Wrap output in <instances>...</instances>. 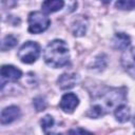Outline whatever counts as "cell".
<instances>
[{"mask_svg":"<svg viewBox=\"0 0 135 135\" xmlns=\"http://www.w3.org/2000/svg\"><path fill=\"white\" fill-rule=\"evenodd\" d=\"M33 105H34V108L36 109V111H38V112H40V111H43L45 108H46V101L44 100V98H42V97H36V98H34V100H33Z\"/></svg>","mask_w":135,"mask_h":135,"instance_id":"obj_17","label":"cell"},{"mask_svg":"<svg viewBox=\"0 0 135 135\" xmlns=\"http://www.w3.org/2000/svg\"><path fill=\"white\" fill-rule=\"evenodd\" d=\"M64 5V2L61 0H51V1H44L41 5L42 11L46 14H51L54 12H57L61 9Z\"/></svg>","mask_w":135,"mask_h":135,"instance_id":"obj_12","label":"cell"},{"mask_svg":"<svg viewBox=\"0 0 135 135\" xmlns=\"http://www.w3.org/2000/svg\"><path fill=\"white\" fill-rule=\"evenodd\" d=\"M21 76H22V72L14 65H3L1 68L2 84L5 80L6 81H16V80L20 79Z\"/></svg>","mask_w":135,"mask_h":135,"instance_id":"obj_8","label":"cell"},{"mask_svg":"<svg viewBox=\"0 0 135 135\" xmlns=\"http://www.w3.org/2000/svg\"><path fill=\"white\" fill-rule=\"evenodd\" d=\"M41 128L45 135H62L59 126L56 124L55 119L51 115H45L41 119Z\"/></svg>","mask_w":135,"mask_h":135,"instance_id":"obj_7","label":"cell"},{"mask_svg":"<svg viewBox=\"0 0 135 135\" xmlns=\"http://www.w3.org/2000/svg\"><path fill=\"white\" fill-rule=\"evenodd\" d=\"M121 64L123 69L135 78V47L126 51L121 57Z\"/></svg>","mask_w":135,"mask_h":135,"instance_id":"obj_6","label":"cell"},{"mask_svg":"<svg viewBox=\"0 0 135 135\" xmlns=\"http://www.w3.org/2000/svg\"><path fill=\"white\" fill-rule=\"evenodd\" d=\"M133 124H134V127H135V116H134V118H133Z\"/></svg>","mask_w":135,"mask_h":135,"instance_id":"obj_19","label":"cell"},{"mask_svg":"<svg viewBox=\"0 0 135 135\" xmlns=\"http://www.w3.org/2000/svg\"><path fill=\"white\" fill-rule=\"evenodd\" d=\"M86 20L83 19V18H78L74 21L73 23V34L74 36H77V37H80V36H83L86 32Z\"/></svg>","mask_w":135,"mask_h":135,"instance_id":"obj_14","label":"cell"},{"mask_svg":"<svg viewBox=\"0 0 135 135\" xmlns=\"http://www.w3.org/2000/svg\"><path fill=\"white\" fill-rule=\"evenodd\" d=\"M20 116V109L16 105H9L1 111V123L8 124Z\"/></svg>","mask_w":135,"mask_h":135,"instance_id":"obj_9","label":"cell"},{"mask_svg":"<svg viewBox=\"0 0 135 135\" xmlns=\"http://www.w3.org/2000/svg\"><path fill=\"white\" fill-rule=\"evenodd\" d=\"M124 98L126 93L120 89H110L109 91L103 92L96 97L86 115L92 118H98L100 116H103L114 105L121 104L120 101L124 100Z\"/></svg>","mask_w":135,"mask_h":135,"instance_id":"obj_1","label":"cell"},{"mask_svg":"<svg viewBox=\"0 0 135 135\" xmlns=\"http://www.w3.org/2000/svg\"><path fill=\"white\" fill-rule=\"evenodd\" d=\"M40 55V46L35 41H26L18 51V57L23 63L35 62Z\"/></svg>","mask_w":135,"mask_h":135,"instance_id":"obj_4","label":"cell"},{"mask_svg":"<svg viewBox=\"0 0 135 135\" xmlns=\"http://www.w3.org/2000/svg\"><path fill=\"white\" fill-rule=\"evenodd\" d=\"M18 40L15 36L13 35H6L3 39H2V42H1V50L4 52V51H7L12 47H14L16 44H17Z\"/></svg>","mask_w":135,"mask_h":135,"instance_id":"obj_15","label":"cell"},{"mask_svg":"<svg viewBox=\"0 0 135 135\" xmlns=\"http://www.w3.org/2000/svg\"><path fill=\"white\" fill-rule=\"evenodd\" d=\"M79 104V98L74 93H66L64 94L59 102L60 109L65 113H72L77 105Z\"/></svg>","mask_w":135,"mask_h":135,"instance_id":"obj_5","label":"cell"},{"mask_svg":"<svg viewBox=\"0 0 135 135\" xmlns=\"http://www.w3.org/2000/svg\"><path fill=\"white\" fill-rule=\"evenodd\" d=\"M78 82V76L74 73H64L59 76L57 83L61 90H69L76 85Z\"/></svg>","mask_w":135,"mask_h":135,"instance_id":"obj_10","label":"cell"},{"mask_svg":"<svg viewBox=\"0 0 135 135\" xmlns=\"http://www.w3.org/2000/svg\"><path fill=\"white\" fill-rule=\"evenodd\" d=\"M50 24V18L41 12H32L28 15V32L32 34H40L44 32Z\"/></svg>","mask_w":135,"mask_h":135,"instance_id":"obj_3","label":"cell"},{"mask_svg":"<svg viewBox=\"0 0 135 135\" xmlns=\"http://www.w3.org/2000/svg\"><path fill=\"white\" fill-rule=\"evenodd\" d=\"M43 58L45 63L54 69L66 65L70 61V52L68 44L61 39H55L51 41L44 50Z\"/></svg>","mask_w":135,"mask_h":135,"instance_id":"obj_2","label":"cell"},{"mask_svg":"<svg viewBox=\"0 0 135 135\" xmlns=\"http://www.w3.org/2000/svg\"><path fill=\"white\" fill-rule=\"evenodd\" d=\"M115 118L119 122H126L130 119V109L126 104L121 103L116 107L115 112H114Z\"/></svg>","mask_w":135,"mask_h":135,"instance_id":"obj_13","label":"cell"},{"mask_svg":"<svg viewBox=\"0 0 135 135\" xmlns=\"http://www.w3.org/2000/svg\"><path fill=\"white\" fill-rule=\"evenodd\" d=\"M113 43H114V46H115L116 49L121 50V51H124V50H127L128 46L130 45L131 39H130L129 35L124 34V33H117V34H115V36H114Z\"/></svg>","mask_w":135,"mask_h":135,"instance_id":"obj_11","label":"cell"},{"mask_svg":"<svg viewBox=\"0 0 135 135\" xmlns=\"http://www.w3.org/2000/svg\"><path fill=\"white\" fill-rule=\"evenodd\" d=\"M115 6L119 9H134L135 8V0H120L115 3Z\"/></svg>","mask_w":135,"mask_h":135,"instance_id":"obj_16","label":"cell"},{"mask_svg":"<svg viewBox=\"0 0 135 135\" xmlns=\"http://www.w3.org/2000/svg\"><path fill=\"white\" fill-rule=\"evenodd\" d=\"M69 135H94V134L82 128H73L69 131Z\"/></svg>","mask_w":135,"mask_h":135,"instance_id":"obj_18","label":"cell"}]
</instances>
